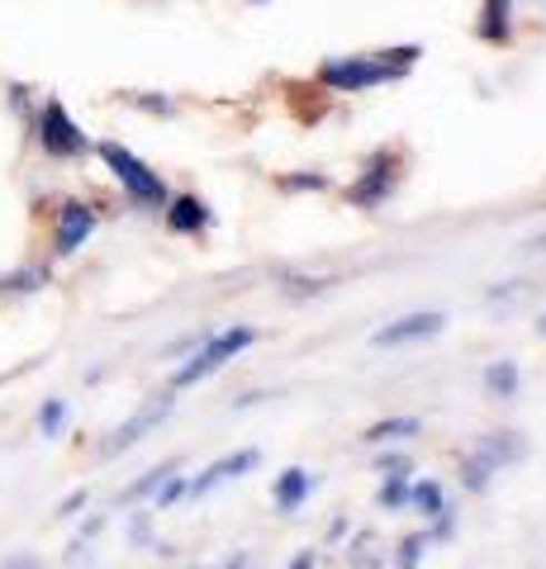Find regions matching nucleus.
<instances>
[{
  "mask_svg": "<svg viewBox=\"0 0 546 569\" xmlns=\"http://www.w3.org/2000/svg\"><path fill=\"white\" fill-rule=\"evenodd\" d=\"M518 385H523L518 361H495V366H485V389H489L495 399H514Z\"/></svg>",
  "mask_w": 546,
  "mask_h": 569,
  "instance_id": "nucleus-15",
  "label": "nucleus"
},
{
  "mask_svg": "<svg viewBox=\"0 0 546 569\" xmlns=\"http://www.w3.org/2000/svg\"><path fill=\"white\" fill-rule=\"evenodd\" d=\"M257 342V332L252 328H224L219 337H209V342L190 356V361L171 376V389H190V385H200L205 376H215V370H224L242 347H252Z\"/></svg>",
  "mask_w": 546,
  "mask_h": 569,
  "instance_id": "nucleus-3",
  "label": "nucleus"
},
{
  "mask_svg": "<svg viewBox=\"0 0 546 569\" xmlns=\"http://www.w3.org/2000/svg\"><path fill=\"white\" fill-rule=\"evenodd\" d=\"M409 470H395L390 479H385V489H380V508H404L409 503V479H404Z\"/></svg>",
  "mask_w": 546,
  "mask_h": 569,
  "instance_id": "nucleus-20",
  "label": "nucleus"
},
{
  "mask_svg": "<svg viewBox=\"0 0 546 569\" xmlns=\"http://www.w3.org/2000/svg\"><path fill=\"white\" fill-rule=\"evenodd\" d=\"M533 252H546V238H537V242H533Z\"/></svg>",
  "mask_w": 546,
  "mask_h": 569,
  "instance_id": "nucleus-30",
  "label": "nucleus"
},
{
  "mask_svg": "<svg viewBox=\"0 0 546 569\" xmlns=\"http://www.w3.org/2000/svg\"><path fill=\"white\" fill-rule=\"evenodd\" d=\"M186 493H190V485H186V479L167 475V479H162V489H157V508H171V503H181Z\"/></svg>",
  "mask_w": 546,
  "mask_h": 569,
  "instance_id": "nucleus-22",
  "label": "nucleus"
},
{
  "mask_svg": "<svg viewBox=\"0 0 546 569\" xmlns=\"http://www.w3.org/2000/svg\"><path fill=\"white\" fill-rule=\"evenodd\" d=\"M209 223H215V209H209L200 194H176V200H167V228L171 233H205Z\"/></svg>",
  "mask_w": 546,
  "mask_h": 569,
  "instance_id": "nucleus-9",
  "label": "nucleus"
},
{
  "mask_svg": "<svg viewBox=\"0 0 546 569\" xmlns=\"http://www.w3.org/2000/svg\"><path fill=\"white\" fill-rule=\"evenodd\" d=\"M39 148L48 157H58V162H77V157L91 152V138L81 133V123L67 114L62 100H43V110H39Z\"/></svg>",
  "mask_w": 546,
  "mask_h": 569,
  "instance_id": "nucleus-4",
  "label": "nucleus"
},
{
  "mask_svg": "<svg viewBox=\"0 0 546 569\" xmlns=\"http://www.w3.org/2000/svg\"><path fill=\"white\" fill-rule=\"evenodd\" d=\"M423 546H428V537H409V541H399V556H395V560H399L404 569H414V565L423 560Z\"/></svg>",
  "mask_w": 546,
  "mask_h": 569,
  "instance_id": "nucleus-23",
  "label": "nucleus"
},
{
  "mask_svg": "<svg viewBox=\"0 0 546 569\" xmlns=\"http://www.w3.org/2000/svg\"><path fill=\"white\" fill-rule=\"evenodd\" d=\"M309 489H314V475L295 466V470H286V475L276 479L271 498H276V508H280V512H299V508H305V498H309Z\"/></svg>",
  "mask_w": 546,
  "mask_h": 569,
  "instance_id": "nucleus-12",
  "label": "nucleus"
},
{
  "mask_svg": "<svg viewBox=\"0 0 546 569\" xmlns=\"http://www.w3.org/2000/svg\"><path fill=\"white\" fill-rule=\"evenodd\" d=\"M409 508L423 512V518H437V512H447L443 485H437V479H418V485H409Z\"/></svg>",
  "mask_w": 546,
  "mask_h": 569,
  "instance_id": "nucleus-16",
  "label": "nucleus"
},
{
  "mask_svg": "<svg viewBox=\"0 0 546 569\" xmlns=\"http://www.w3.org/2000/svg\"><path fill=\"white\" fill-rule=\"evenodd\" d=\"M167 475H176V460H167V466H157V470H148L143 479H133V485L125 489V493H119V503H138V498H148V493H157V489H162V479Z\"/></svg>",
  "mask_w": 546,
  "mask_h": 569,
  "instance_id": "nucleus-17",
  "label": "nucleus"
},
{
  "mask_svg": "<svg viewBox=\"0 0 546 569\" xmlns=\"http://www.w3.org/2000/svg\"><path fill=\"white\" fill-rule=\"evenodd\" d=\"M423 58V48H390V52H371V58H338V62H324L319 67V81L328 91H343V96H357V91H371V86L385 81H399L404 71Z\"/></svg>",
  "mask_w": 546,
  "mask_h": 569,
  "instance_id": "nucleus-1",
  "label": "nucleus"
},
{
  "mask_svg": "<svg viewBox=\"0 0 546 569\" xmlns=\"http://www.w3.org/2000/svg\"><path fill=\"white\" fill-rule=\"evenodd\" d=\"M86 498H91V489H77V493H67L62 503H58V518H77V512L86 508Z\"/></svg>",
  "mask_w": 546,
  "mask_h": 569,
  "instance_id": "nucleus-25",
  "label": "nucleus"
},
{
  "mask_svg": "<svg viewBox=\"0 0 546 569\" xmlns=\"http://www.w3.org/2000/svg\"><path fill=\"white\" fill-rule=\"evenodd\" d=\"M257 460H261V451L252 447V451H234V456H224V460H215L200 479H190V493H209L215 485H228V479H238V475H248V470H257Z\"/></svg>",
  "mask_w": 546,
  "mask_h": 569,
  "instance_id": "nucleus-10",
  "label": "nucleus"
},
{
  "mask_svg": "<svg viewBox=\"0 0 546 569\" xmlns=\"http://www.w3.org/2000/svg\"><path fill=\"white\" fill-rule=\"evenodd\" d=\"M399 176H404V162L390 152V148H380L371 162L361 167V176H357V186L347 190V200L357 204V209H376V204H385L395 194V186H399Z\"/></svg>",
  "mask_w": 546,
  "mask_h": 569,
  "instance_id": "nucleus-5",
  "label": "nucleus"
},
{
  "mask_svg": "<svg viewBox=\"0 0 546 569\" xmlns=\"http://www.w3.org/2000/svg\"><path fill=\"white\" fill-rule=\"evenodd\" d=\"M96 209L91 204H81V200H67L62 209H58V223H52V252L58 257H72V252H81L86 247V238L96 233Z\"/></svg>",
  "mask_w": 546,
  "mask_h": 569,
  "instance_id": "nucleus-6",
  "label": "nucleus"
},
{
  "mask_svg": "<svg viewBox=\"0 0 546 569\" xmlns=\"http://www.w3.org/2000/svg\"><path fill=\"white\" fill-rule=\"evenodd\" d=\"M167 413H171V399H167V395H162V399H152V403L143 408V413H133L129 422H119V427H115V437L105 441V456H119V451H129L133 441H143V437H148L152 427L162 422Z\"/></svg>",
  "mask_w": 546,
  "mask_h": 569,
  "instance_id": "nucleus-8",
  "label": "nucleus"
},
{
  "mask_svg": "<svg viewBox=\"0 0 546 569\" xmlns=\"http://www.w3.org/2000/svg\"><path fill=\"white\" fill-rule=\"evenodd\" d=\"M62 427H67V399H48L39 408V437H62Z\"/></svg>",
  "mask_w": 546,
  "mask_h": 569,
  "instance_id": "nucleus-18",
  "label": "nucleus"
},
{
  "mask_svg": "<svg viewBox=\"0 0 546 569\" xmlns=\"http://www.w3.org/2000/svg\"><path fill=\"white\" fill-rule=\"evenodd\" d=\"M39 284H48V271L43 266H29V271H14V276H6L0 280V290H14V295H33Z\"/></svg>",
  "mask_w": 546,
  "mask_h": 569,
  "instance_id": "nucleus-19",
  "label": "nucleus"
},
{
  "mask_svg": "<svg viewBox=\"0 0 546 569\" xmlns=\"http://www.w3.org/2000/svg\"><path fill=\"white\" fill-rule=\"evenodd\" d=\"M489 470H495V466H485V460H480V456H470V460H466V466H461V475H466V489H475V493H485V489H489Z\"/></svg>",
  "mask_w": 546,
  "mask_h": 569,
  "instance_id": "nucleus-21",
  "label": "nucleus"
},
{
  "mask_svg": "<svg viewBox=\"0 0 546 569\" xmlns=\"http://www.w3.org/2000/svg\"><path fill=\"white\" fill-rule=\"evenodd\" d=\"M100 527H105V518H91V522H86V527H81V541H86V537H96V531H100Z\"/></svg>",
  "mask_w": 546,
  "mask_h": 569,
  "instance_id": "nucleus-28",
  "label": "nucleus"
},
{
  "mask_svg": "<svg viewBox=\"0 0 546 569\" xmlns=\"http://www.w3.org/2000/svg\"><path fill=\"white\" fill-rule=\"evenodd\" d=\"M485 460V466H508V460L523 456V441L514 432H495V437H480V451H475Z\"/></svg>",
  "mask_w": 546,
  "mask_h": 569,
  "instance_id": "nucleus-14",
  "label": "nucleus"
},
{
  "mask_svg": "<svg viewBox=\"0 0 546 569\" xmlns=\"http://www.w3.org/2000/svg\"><path fill=\"white\" fill-rule=\"evenodd\" d=\"M447 328V313H404L395 318V323H385L376 337H371V347H404V342H423V337H437Z\"/></svg>",
  "mask_w": 546,
  "mask_h": 569,
  "instance_id": "nucleus-7",
  "label": "nucleus"
},
{
  "mask_svg": "<svg viewBox=\"0 0 546 569\" xmlns=\"http://www.w3.org/2000/svg\"><path fill=\"white\" fill-rule=\"evenodd\" d=\"M0 569H43V560H39V556H29V550H20V556L0 560Z\"/></svg>",
  "mask_w": 546,
  "mask_h": 569,
  "instance_id": "nucleus-26",
  "label": "nucleus"
},
{
  "mask_svg": "<svg viewBox=\"0 0 546 569\" xmlns=\"http://www.w3.org/2000/svg\"><path fill=\"white\" fill-rule=\"evenodd\" d=\"M418 418H385V422H371L366 427V447H390V441H409V437H418Z\"/></svg>",
  "mask_w": 546,
  "mask_h": 569,
  "instance_id": "nucleus-13",
  "label": "nucleus"
},
{
  "mask_svg": "<svg viewBox=\"0 0 546 569\" xmlns=\"http://www.w3.org/2000/svg\"><path fill=\"white\" fill-rule=\"evenodd\" d=\"M238 565H242V560H234V565H219V569H238Z\"/></svg>",
  "mask_w": 546,
  "mask_h": 569,
  "instance_id": "nucleus-31",
  "label": "nucleus"
},
{
  "mask_svg": "<svg viewBox=\"0 0 546 569\" xmlns=\"http://www.w3.org/2000/svg\"><path fill=\"white\" fill-rule=\"evenodd\" d=\"M328 186V176H286L280 181V190H324Z\"/></svg>",
  "mask_w": 546,
  "mask_h": 569,
  "instance_id": "nucleus-24",
  "label": "nucleus"
},
{
  "mask_svg": "<svg viewBox=\"0 0 546 569\" xmlns=\"http://www.w3.org/2000/svg\"><path fill=\"white\" fill-rule=\"evenodd\" d=\"M100 162L110 167V176L119 186L129 190V200L133 204H143V209H162L167 204V186H162V176H157L143 157H133L125 142H100Z\"/></svg>",
  "mask_w": 546,
  "mask_h": 569,
  "instance_id": "nucleus-2",
  "label": "nucleus"
},
{
  "mask_svg": "<svg viewBox=\"0 0 546 569\" xmlns=\"http://www.w3.org/2000/svg\"><path fill=\"white\" fill-rule=\"evenodd\" d=\"M290 569H314V550H299V556H295V565Z\"/></svg>",
  "mask_w": 546,
  "mask_h": 569,
  "instance_id": "nucleus-27",
  "label": "nucleus"
},
{
  "mask_svg": "<svg viewBox=\"0 0 546 569\" xmlns=\"http://www.w3.org/2000/svg\"><path fill=\"white\" fill-rule=\"evenodd\" d=\"M537 337H546V313H542V318H537Z\"/></svg>",
  "mask_w": 546,
  "mask_h": 569,
  "instance_id": "nucleus-29",
  "label": "nucleus"
},
{
  "mask_svg": "<svg viewBox=\"0 0 546 569\" xmlns=\"http://www.w3.org/2000/svg\"><path fill=\"white\" fill-rule=\"evenodd\" d=\"M514 14H518V0H485L480 20H475V33H480L485 43H508V33H514Z\"/></svg>",
  "mask_w": 546,
  "mask_h": 569,
  "instance_id": "nucleus-11",
  "label": "nucleus"
}]
</instances>
